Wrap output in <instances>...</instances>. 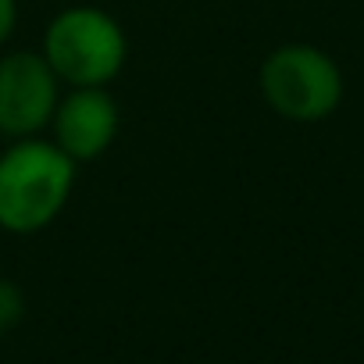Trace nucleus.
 <instances>
[{"instance_id": "f257e3e1", "label": "nucleus", "mask_w": 364, "mask_h": 364, "mask_svg": "<svg viewBox=\"0 0 364 364\" xmlns=\"http://www.w3.org/2000/svg\"><path fill=\"white\" fill-rule=\"evenodd\" d=\"M79 164L54 139L26 136L0 154V229L33 236L54 225L75 190Z\"/></svg>"}, {"instance_id": "7ed1b4c3", "label": "nucleus", "mask_w": 364, "mask_h": 364, "mask_svg": "<svg viewBox=\"0 0 364 364\" xmlns=\"http://www.w3.org/2000/svg\"><path fill=\"white\" fill-rule=\"evenodd\" d=\"M261 93L286 122H321L343 100L339 65L311 43H282L261 65Z\"/></svg>"}, {"instance_id": "39448f33", "label": "nucleus", "mask_w": 364, "mask_h": 364, "mask_svg": "<svg viewBox=\"0 0 364 364\" xmlns=\"http://www.w3.org/2000/svg\"><path fill=\"white\" fill-rule=\"evenodd\" d=\"M118 122L122 114L107 86H82V90H68L58 100L47 129H50L54 146L65 150L75 164H82L111 150L118 136Z\"/></svg>"}, {"instance_id": "0eeeda50", "label": "nucleus", "mask_w": 364, "mask_h": 364, "mask_svg": "<svg viewBox=\"0 0 364 364\" xmlns=\"http://www.w3.org/2000/svg\"><path fill=\"white\" fill-rule=\"evenodd\" d=\"M15 26H18V0H0V47L11 40Z\"/></svg>"}, {"instance_id": "423d86ee", "label": "nucleus", "mask_w": 364, "mask_h": 364, "mask_svg": "<svg viewBox=\"0 0 364 364\" xmlns=\"http://www.w3.org/2000/svg\"><path fill=\"white\" fill-rule=\"evenodd\" d=\"M26 314V293L11 282L0 279V336H8Z\"/></svg>"}, {"instance_id": "20e7f679", "label": "nucleus", "mask_w": 364, "mask_h": 364, "mask_svg": "<svg viewBox=\"0 0 364 364\" xmlns=\"http://www.w3.org/2000/svg\"><path fill=\"white\" fill-rule=\"evenodd\" d=\"M61 100V82L40 50H11L0 58V132L11 139L40 136Z\"/></svg>"}, {"instance_id": "f03ea898", "label": "nucleus", "mask_w": 364, "mask_h": 364, "mask_svg": "<svg viewBox=\"0 0 364 364\" xmlns=\"http://www.w3.org/2000/svg\"><path fill=\"white\" fill-rule=\"evenodd\" d=\"M40 54L68 90L107 86L125 68L129 40L114 15L100 8H65L50 18Z\"/></svg>"}]
</instances>
